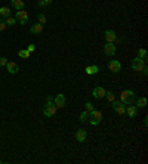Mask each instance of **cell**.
<instances>
[{"instance_id": "obj_1", "label": "cell", "mask_w": 148, "mask_h": 164, "mask_svg": "<svg viewBox=\"0 0 148 164\" xmlns=\"http://www.w3.org/2000/svg\"><path fill=\"white\" fill-rule=\"evenodd\" d=\"M120 101L125 104V105H132L133 101H135V93L132 90H123L120 93Z\"/></svg>"}, {"instance_id": "obj_2", "label": "cell", "mask_w": 148, "mask_h": 164, "mask_svg": "<svg viewBox=\"0 0 148 164\" xmlns=\"http://www.w3.org/2000/svg\"><path fill=\"white\" fill-rule=\"evenodd\" d=\"M102 120V112L98 111V109H93L92 112H89V123L92 126H98Z\"/></svg>"}, {"instance_id": "obj_3", "label": "cell", "mask_w": 148, "mask_h": 164, "mask_svg": "<svg viewBox=\"0 0 148 164\" xmlns=\"http://www.w3.org/2000/svg\"><path fill=\"white\" fill-rule=\"evenodd\" d=\"M57 105L53 104V101H50V102H47L45 105V108H43V114H45L46 117H53L55 114H57Z\"/></svg>"}, {"instance_id": "obj_4", "label": "cell", "mask_w": 148, "mask_h": 164, "mask_svg": "<svg viewBox=\"0 0 148 164\" xmlns=\"http://www.w3.org/2000/svg\"><path fill=\"white\" fill-rule=\"evenodd\" d=\"M15 19H16V22H19L21 25H25V24H27V21H28V13L24 11V9H21V11L16 12V16H15Z\"/></svg>"}, {"instance_id": "obj_5", "label": "cell", "mask_w": 148, "mask_h": 164, "mask_svg": "<svg viewBox=\"0 0 148 164\" xmlns=\"http://www.w3.org/2000/svg\"><path fill=\"white\" fill-rule=\"evenodd\" d=\"M145 67V59H141V58H135L132 61V68L135 71H142V68Z\"/></svg>"}, {"instance_id": "obj_6", "label": "cell", "mask_w": 148, "mask_h": 164, "mask_svg": "<svg viewBox=\"0 0 148 164\" xmlns=\"http://www.w3.org/2000/svg\"><path fill=\"white\" fill-rule=\"evenodd\" d=\"M115 50H117V47H115L114 43H107L104 46V53L107 55V56H114L115 55Z\"/></svg>"}, {"instance_id": "obj_7", "label": "cell", "mask_w": 148, "mask_h": 164, "mask_svg": "<svg viewBox=\"0 0 148 164\" xmlns=\"http://www.w3.org/2000/svg\"><path fill=\"white\" fill-rule=\"evenodd\" d=\"M108 70H110L111 73H119V71L122 70V64H120L119 61L113 59V61H110V62H108Z\"/></svg>"}, {"instance_id": "obj_8", "label": "cell", "mask_w": 148, "mask_h": 164, "mask_svg": "<svg viewBox=\"0 0 148 164\" xmlns=\"http://www.w3.org/2000/svg\"><path fill=\"white\" fill-rule=\"evenodd\" d=\"M105 89L101 87V86H96V87L93 89V92H92V95H93V98L95 99H102L105 96Z\"/></svg>"}, {"instance_id": "obj_9", "label": "cell", "mask_w": 148, "mask_h": 164, "mask_svg": "<svg viewBox=\"0 0 148 164\" xmlns=\"http://www.w3.org/2000/svg\"><path fill=\"white\" fill-rule=\"evenodd\" d=\"M53 104L57 105V108H58V109L64 108V107H65V96H64L62 93L57 95V98L53 99Z\"/></svg>"}, {"instance_id": "obj_10", "label": "cell", "mask_w": 148, "mask_h": 164, "mask_svg": "<svg viewBox=\"0 0 148 164\" xmlns=\"http://www.w3.org/2000/svg\"><path fill=\"white\" fill-rule=\"evenodd\" d=\"M104 37H105L107 43H114V42L117 40V36H115V33H114L113 30H107V31L104 33Z\"/></svg>"}, {"instance_id": "obj_11", "label": "cell", "mask_w": 148, "mask_h": 164, "mask_svg": "<svg viewBox=\"0 0 148 164\" xmlns=\"http://www.w3.org/2000/svg\"><path fill=\"white\" fill-rule=\"evenodd\" d=\"M86 136H88V133L84 129H79V130L76 132V141L77 142H84L86 141Z\"/></svg>"}, {"instance_id": "obj_12", "label": "cell", "mask_w": 148, "mask_h": 164, "mask_svg": "<svg viewBox=\"0 0 148 164\" xmlns=\"http://www.w3.org/2000/svg\"><path fill=\"white\" fill-rule=\"evenodd\" d=\"M6 68H8V71L11 73V74H16L18 71H19V67H18V64L16 62H8L6 64Z\"/></svg>"}, {"instance_id": "obj_13", "label": "cell", "mask_w": 148, "mask_h": 164, "mask_svg": "<svg viewBox=\"0 0 148 164\" xmlns=\"http://www.w3.org/2000/svg\"><path fill=\"white\" fill-rule=\"evenodd\" d=\"M126 114L129 115V117H136L138 114V107H132V105H126Z\"/></svg>"}, {"instance_id": "obj_14", "label": "cell", "mask_w": 148, "mask_h": 164, "mask_svg": "<svg viewBox=\"0 0 148 164\" xmlns=\"http://www.w3.org/2000/svg\"><path fill=\"white\" fill-rule=\"evenodd\" d=\"M42 31H43V25L42 24H33L30 27V33L31 34H40Z\"/></svg>"}, {"instance_id": "obj_15", "label": "cell", "mask_w": 148, "mask_h": 164, "mask_svg": "<svg viewBox=\"0 0 148 164\" xmlns=\"http://www.w3.org/2000/svg\"><path fill=\"white\" fill-rule=\"evenodd\" d=\"M86 74H89V76H95V74H98V71H99V68L96 65H89V67H86Z\"/></svg>"}, {"instance_id": "obj_16", "label": "cell", "mask_w": 148, "mask_h": 164, "mask_svg": "<svg viewBox=\"0 0 148 164\" xmlns=\"http://www.w3.org/2000/svg\"><path fill=\"white\" fill-rule=\"evenodd\" d=\"M11 5H12V8H13V9H16V11H21V9H24V2H22V0H12Z\"/></svg>"}, {"instance_id": "obj_17", "label": "cell", "mask_w": 148, "mask_h": 164, "mask_svg": "<svg viewBox=\"0 0 148 164\" xmlns=\"http://www.w3.org/2000/svg\"><path fill=\"white\" fill-rule=\"evenodd\" d=\"M0 15H2L3 18H8V16H11V11H9V8H6V6H2V8H0Z\"/></svg>"}, {"instance_id": "obj_18", "label": "cell", "mask_w": 148, "mask_h": 164, "mask_svg": "<svg viewBox=\"0 0 148 164\" xmlns=\"http://www.w3.org/2000/svg\"><path fill=\"white\" fill-rule=\"evenodd\" d=\"M30 55H31V53H30L27 49H21V50L18 52V56H19V58H22V59H28V58H30Z\"/></svg>"}, {"instance_id": "obj_19", "label": "cell", "mask_w": 148, "mask_h": 164, "mask_svg": "<svg viewBox=\"0 0 148 164\" xmlns=\"http://www.w3.org/2000/svg\"><path fill=\"white\" fill-rule=\"evenodd\" d=\"M147 104H148L147 98H139L136 101V107H139V108H145V107H147Z\"/></svg>"}, {"instance_id": "obj_20", "label": "cell", "mask_w": 148, "mask_h": 164, "mask_svg": "<svg viewBox=\"0 0 148 164\" xmlns=\"http://www.w3.org/2000/svg\"><path fill=\"white\" fill-rule=\"evenodd\" d=\"M80 121H81V123H88V121H89V112H88V111H83V112L80 114Z\"/></svg>"}, {"instance_id": "obj_21", "label": "cell", "mask_w": 148, "mask_h": 164, "mask_svg": "<svg viewBox=\"0 0 148 164\" xmlns=\"http://www.w3.org/2000/svg\"><path fill=\"white\" fill-rule=\"evenodd\" d=\"M5 22H6V25H9V27L16 25V19H15V18H12V16H8V18L5 19Z\"/></svg>"}, {"instance_id": "obj_22", "label": "cell", "mask_w": 148, "mask_h": 164, "mask_svg": "<svg viewBox=\"0 0 148 164\" xmlns=\"http://www.w3.org/2000/svg\"><path fill=\"white\" fill-rule=\"evenodd\" d=\"M147 55H148L147 49H139V50H138V58H141V59H145Z\"/></svg>"}, {"instance_id": "obj_23", "label": "cell", "mask_w": 148, "mask_h": 164, "mask_svg": "<svg viewBox=\"0 0 148 164\" xmlns=\"http://www.w3.org/2000/svg\"><path fill=\"white\" fill-rule=\"evenodd\" d=\"M52 2H53V0H39V6H40V8H46V6H49Z\"/></svg>"}, {"instance_id": "obj_24", "label": "cell", "mask_w": 148, "mask_h": 164, "mask_svg": "<svg viewBox=\"0 0 148 164\" xmlns=\"http://www.w3.org/2000/svg\"><path fill=\"white\" fill-rule=\"evenodd\" d=\"M114 111H115L119 115H125L126 114V105H122V107H119V108L114 109Z\"/></svg>"}, {"instance_id": "obj_25", "label": "cell", "mask_w": 148, "mask_h": 164, "mask_svg": "<svg viewBox=\"0 0 148 164\" xmlns=\"http://www.w3.org/2000/svg\"><path fill=\"white\" fill-rule=\"evenodd\" d=\"M111 104H113V109H117V108H119V107H122V105H125V104H123L122 101H115V99H114V101H113V102H111Z\"/></svg>"}, {"instance_id": "obj_26", "label": "cell", "mask_w": 148, "mask_h": 164, "mask_svg": "<svg viewBox=\"0 0 148 164\" xmlns=\"http://www.w3.org/2000/svg\"><path fill=\"white\" fill-rule=\"evenodd\" d=\"M105 96H107V99H108L110 102H113L114 99H115V95H114L113 92H105Z\"/></svg>"}, {"instance_id": "obj_27", "label": "cell", "mask_w": 148, "mask_h": 164, "mask_svg": "<svg viewBox=\"0 0 148 164\" xmlns=\"http://www.w3.org/2000/svg\"><path fill=\"white\" fill-rule=\"evenodd\" d=\"M37 19H39V24H42V25H45L46 24V16L43 13H40L39 16H37Z\"/></svg>"}, {"instance_id": "obj_28", "label": "cell", "mask_w": 148, "mask_h": 164, "mask_svg": "<svg viewBox=\"0 0 148 164\" xmlns=\"http://www.w3.org/2000/svg\"><path fill=\"white\" fill-rule=\"evenodd\" d=\"M84 107H86V111H88V112H92V111H93V105H92L91 102H86V104H84Z\"/></svg>"}, {"instance_id": "obj_29", "label": "cell", "mask_w": 148, "mask_h": 164, "mask_svg": "<svg viewBox=\"0 0 148 164\" xmlns=\"http://www.w3.org/2000/svg\"><path fill=\"white\" fill-rule=\"evenodd\" d=\"M6 27H8V25H6V22L3 21V19H0V33H2V31H5V30H6Z\"/></svg>"}, {"instance_id": "obj_30", "label": "cell", "mask_w": 148, "mask_h": 164, "mask_svg": "<svg viewBox=\"0 0 148 164\" xmlns=\"http://www.w3.org/2000/svg\"><path fill=\"white\" fill-rule=\"evenodd\" d=\"M6 64H8V59L5 56H0V67H5Z\"/></svg>"}, {"instance_id": "obj_31", "label": "cell", "mask_w": 148, "mask_h": 164, "mask_svg": "<svg viewBox=\"0 0 148 164\" xmlns=\"http://www.w3.org/2000/svg\"><path fill=\"white\" fill-rule=\"evenodd\" d=\"M27 50H28L30 53H33V52H34V50H36V46H34V44H28V47H27Z\"/></svg>"}, {"instance_id": "obj_32", "label": "cell", "mask_w": 148, "mask_h": 164, "mask_svg": "<svg viewBox=\"0 0 148 164\" xmlns=\"http://www.w3.org/2000/svg\"><path fill=\"white\" fill-rule=\"evenodd\" d=\"M0 163H2V160H0Z\"/></svg>"}]
</instances>
